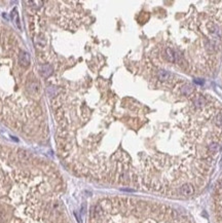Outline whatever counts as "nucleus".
<instances>
[{"label": "nucleus", "mask_w": 222, "mask_h": 223, "mask_svg": "<svg viewBox=\"0 0 222 223\" xmlns=\"http://www.w3.org/2000/svg\"><path fill=\"white\" fill-rule=\"evenodd\" d=\"M93 223H193L175 208L132 200H106L96 206Z\"/></svg>", "instance_id": "f257e3e1"}, {"label": "nucleus", "mask_w": 222, "mask_h": 223, "mask_svg": "<svg viewBox=\"0 0 222 223\" xmlns=\"http://www.w3.org/2000/svg\"><path fill=\"white\" fill-rule=\"evenodd\" d=\"M213 212L217 223H222V177L216 184L213 194Z\"/></svg>", "instance_id": "f03ea898"}, {"label": "nucleus", "mask_w": 222, "mask_h": 223, "mask_svg": "<svg viewBox=\"0 0 222 223\" xmlns=\"http://www.w3.org/2000/svg\"><path fill=\"white\" fill-rule=\"evenodd\" d=\"M19 62L22 66H24V67H28V66L30 65V62H31L30 55H29L27 52H23V50H22L19 55Z\"/></svg>", "instance_id": "7ed1b4c3"}, {"label": "nucleus", "mask_w": 222, "mask_h": 223, "mask_svg": "<svg viewBox=\"0 0 222 223\" xmlns=\"http://www.w3.org/2000/svg\"><path fill=\"white\" fill-rule=\"evenodd\" d=\"M39 71H40V74L43 77H48V76L52 75V67L48 64H44V65H41L39 67Z\"/></svg>", "instance_id": "20e7f679"}, {"label": "nucleus", "mask_w": 222, "mask_h": 223, "mask_svg": "<svg viewBox=\"0 0 222 223\" xmlns=\"http://www.w3.org/2000/svg\"><path fill=\"white\" fill-rule=\"evenodd\" d=\"M28 89L32 95L38 96V95L40 94V85H39L37 81L31 82L30 85H28Z\"/></svg>", "instance_id": "39448f33"}]
</instances>
